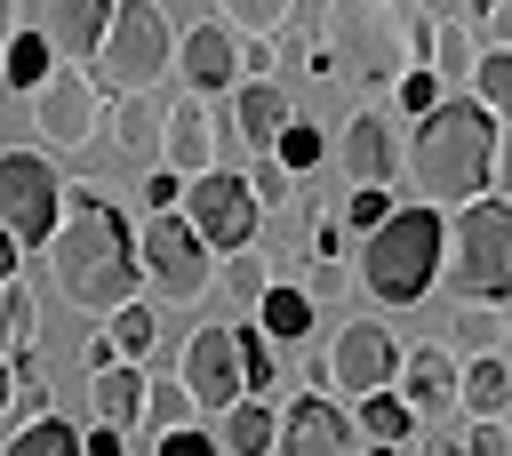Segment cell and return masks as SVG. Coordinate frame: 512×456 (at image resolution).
I'll return each mask as SVG.
<instances>
[{"mask_svg": "<svg viewBox=\"0 0 512 456\" xmlns=\"http://www.w3.org/2000/svg\"><path fill=\"white\" fill-rule=\"evenodd\" d=\"M408 184L424 200H488L496 192V120L472 96H440L408 136Z\"/></svg>", "mask_w": 512, "mask_h": 456, "instance_id": "cell-1", "label": "cell"}, {"mask_svg": "<svg viewBox=\"0 0 512 456\" xmlns=\"http://www.w3.org/2000/svg\"><path fill=\"white\" fill-rule=\"evenodd\" d=\"M48 280H56V296L64 304H80V312H120V304H136V232H128V216H112V208H88V216H64L56 232H48Z\"/></svg>", "mask_w": 512, "mask_h": 456, "instance_id": "cell-2", "label": "cell"}, {"mask_svg": "<svg viewBox=\"0 0 512 456\" xmlns=\"http://www.w3.org/2000/svg\"><path fill=\"white\" fill-rule=\"evenodd\" d=\"M440 272V208H392L360 240V288L376 304H416Z\"/></svg>", "mask_w": 512, "mask_h": 456, "instance_id": "cell-3", "label": "cell"}, {"mask_svg": "<svg viewBox=\"0 0 512 456\" xmlns=\"http://www.w3.org/2000/svg\"><path fill=\"white\" fill-rule=\"evenodd\" d=\"M168 56H176V32H168L160 0H112L104 40H96V72L120 96H152V80L168 72Z\"/></svg>", "mask_w": 512, "mask_h": 456, "instance_id": "cell-4", "label": "cell"}, {"mask_svg": "<svg viewBox=\"0 0 512 456\" xmlns=\"http://www.w3.org/2000/svg\"><path fill=\"white\" fill-rule=\"evenodd\" d=\"M456 296H480V304H504L512 288V216L496 200H472L456 216V264H448Z\"/></svg>", "mask_w": 512, "mask_h": 456, "instance_id": "cell-5", "label": "cell"}, {"mask_svg": "<svg viewBox=\"0 0 512 456\" xmlns=\"http://www.w3.org/2000/svg\"><path fill=\"white\" fill-rule=\"evenodd\" d=\"M136 272H144L168 304H200V296L216 288V256L192 240L184 216H152V224H144V240H136Z\"/></svg>", "mask_w": 512, "mask_h": 456, "instance_id": "cell-6", "label": "cell"}, {"mask_svg": "<svg viewBox=\"0 0 512 456\" xmlns=\"http://www.w3.org/2000/svg\"><path fill=\"white\" fill-rule=\"evenodd\" d=\"M56 200H64L56 160H40V152H0V232H8L16 248H48Z\"/></svg>", "mask_w": 512, "mask_h": 456, "instance_id": "cell-7", "label": "cell"}, {"mask_svg": "<svg viewBox=\"0 0 512 456\" xmlns=\"http://www.w3.org/2000/svg\"><path fill=\"white\" fill-rule=\"evenodd\" d=\"M256 216H264V208L248 200V184H240L232 168H208V176L184 184V224H192V240H200L208 256H216V248H224V256L248 248V240H256Z\"/></svg>", "mask_w": 512, "mask_h": 456, "instance_id": "cell-8", "label": "cell"}, {"mask_svg": "<svg viewBox=\"0 0 512 456\" xmlns=\"http://www.w3.org/2000/svg\"><path fill=\"white\" fill-rule=\"evenodd\" d=\"M392 368H400L392 328H384V320H344V328H336V344H328V360H320V384H336V392L368 400V392H392Z\"/></svg>", "mask_w": 512, "mask_h": 456, "instance_id": "cell-9", "label": "cell"}, {"mask_svg": "<svg viewBox=\"0 0 512 456\" xmlns=\"http://www.w3.org/2000/svg\"><path fill=\"white\" fill-rule=\"evenodd\" d=\"M32 136L56 152H80L96 136V80L88 72H48L32 88Z\"/></svg>", "mask_w": 512, "mask_h": 456, "instance_id": "cell-10", "label": "cell"}, {"mask_svg": "<svg viewBox=\"0 0 512 456\" xmlns=\"http://www.w3.org/2000/svg\"><path fill=\"white\" fill-rule=\"evenodd\" d=\"M184 392H192V408H208V416H224L232 400H248V392H240V360H232V328H200V336L184 344Z\"/></svg>", "mask_w": 512, "mask_h": 456, "instance_id": "cell-11", "label": "cell"}, {"mask_svg": "<svg viewBox=\"0 0 512 456\" xmlns=\"http://www.w3.org/2000/svg\"><path fill=\"white\" fill-rule=\"evenodd\" d=\"M272 456H352V424H344V408L320 400V392H304V400L280 416Z\"/></svg>", "mask_w": 512, "mask_h": 456, "instance_id": "cell-12", "label": "cell"}, {"mask_svg": "<svg viewBox=\"0 0 512 456\" xmlns=\"http://www.w3.org/2000/svg\"><path fill=\"white\" fill-rule=\"evenodd\" d=\"M160 152H168V176L176 184H192V176L216 168V128H208V104L200 96H176L160 112Z\"/></svg>", "mask_w": 512, "mask_h": 456, "instance_id": "cell-13", "label": "cell"}, {"mask_svg": "<svg viewBox=\"0 0 512 456\" xmlns=\"http://www.w3.org/2000/svg\"><path fill=\"white\" fill-rule=\"evenodd\" d=\"M328 48H336V64H344V48H352V72H344V80H360V72L392 64L400 32H392V24H376V16H368V0H328Z\"/></svg>", "mask_w": 512, "mask_h": 456, "instance_id": "cell-14", "label": "cell"}, {"mask_svg": "<svg viewBox=\"0 0 512 456\" xmlns=\"http://www.w3.org/2000/svg\"><path fill=\"white\" fill-rule=\"evenodd\" d=\"M392 392H400V408H408V416H440V408L456 400V360H448L440 344H416V352H400Z\"/></svg>", "mask_w": 512, "mask_h": 456, "instance_id": "cell-15", "label": "cell"}, {"mask_svg": "<svg viewBox=\"0 0 512 456\" xmlns=\"http://www.w3.org/2000/svg\"><path fill=\"white\" fill-rule=\"evenodd\" d=\"M336 160H344V176H352V184H384V176H392V160H400L392 120H384V112H352V120H344V136H336Z\"/></svg>", "mask_w": 512, "mask_h": 456, "instance_id": "cell-16", "label": "cell"}, {"mask_svg": "<svg viewBox=\"0 0 512 456\" xmlns=\"http://www.w3.org/2000/svg\"><path fill=\"white\" fill-rule=\"evenodd\" d=\"M88 408H96L104 432L128 440V432L144 424V368H128V360H120V368H96V376H88Z\"/></svg>", "mask_w": 512, "mask_h": 456, "instance_id": "cell-17", "label": "cell"}, {"mask_svg": "<svg viewBox=\"0 0 512 456\" xmlns=\"http://www.w3.org/2000/svg\"><path fill=\"white\" fill-rule=\"evenodd\" d=\"M104 16H112V0H48V24H40V40H48V56H96V40H104Z\"/></svg>", "mask_w": 512, "mask_h": 456, "instance_id": "cell-18", "label": "cell"}, {"mask_svg": "<svg viewBox=\"0 0 512 456\" xmlns=\"http://www.w3.org/2000/svg\"><path fill=\"white\" fill-rule=\"evenodd\" d=\"M456 408H464L472 424H504V408H512V368H504V352L456 368Z\"/></svg>", "mask_w": 512, "mask_h": 456, "instance_id": "cell-19", "label": "cell"}, {"mask_svg": "<svg viewBox=\"0 0 512 456\" xmlns=\"http://www.w3.org/2000/svg\"><path fill=\"white\" fill-rule=\"evenodd\" d=\"M224 80H232V32H224V24H192V32H184V88L208 96V88H224Z\"/></svg>", "mask_w": 512, "mask_h": 456, "instance_id": "cell-20", "label": "cell"}, {"mask_svg": "<svg viewBox=\"0 0 512 456\" xmlns=\"http://www.w3.org/2000/svg\"><path fill=\"white\" fill-rule=\"evenodd\" d=\"M256 336H264V344H296V336H312V296H304L296 280H272V288L256 296Z\"/></svg>", "mask_w": 512, "mask_h": 456, "instance_id": "cell-21", "label": "cell"}, {"mask_svg": "<svg viewBox=\"0 0 512 456\" xmlns=\"http://www.w3.org/2000/svg\"><path fill=\"white\" fill-rule=\"evenodd\" d=\"M272 432H280V416L264 400H232L224 432H216V456H272Z\"/></svg>", "mask_w": 512, "mask_h": 456, "instance_id": "cell-22", "label": "cell"}, {"mask_svg": "<svg viewBox=\"0 0 512 456\" xmlns=\"http://www.w3.org/2000/svg\"><path fill=\"white\" fill-rule=\"evenodd\" d=\"M232 120H240V136H248V144H272L296 112H288L280 80H248V88H240V104H232Z\"/></svg>", "mask_w": 512, "mask_h": 456, "instance_id": "cell-23", "label": "cell"}, {"mask_svg": "<svg viewBox=\"0 0 512 456\" xmlns=\"http://www.w3.org/2000/svg\"><path fill=\"white\" fill-rule=\"evenodd\" d=\"M160 96H120V112H112V144H120V160H152L160 152Z\"/></svg>", "mask_w": 512, "mask_h": 456, "instance_id": "cell-24", "label": "cell"}, {"mask_svg": "<svg viewBox=\"0 0 512 456\" xmlns=\"http://www.w3.org/2000/svg\"><path fill=\"white\" fill-rule=\"evenodd\" d=\"M344 424H352V432H360L368 448H400V440L416 432V416L400 408V392H368V400H360V408H352Z\"/></svg>", "mask_w": 512, "mask_h": 456, "instance_id": "cell-25", "label": "cell"}, {"mask_svg": "<svg viewBox=\"0 0 512 456\" xmlns=\"http://www.w3.org/2000/svg\"><path fill=\"white\" fill-rule=\"evenodd\" d=\"M48 72H56V56H48V40H40V32H24V24H16V32H8V48H0V80H8V88H24V96H32V88H40V80H48Z\"/></svg>", "mask_w": 512, "mask_h": 456, "instance_id": "cell-26", "label": "cell"}, {"mask_svg": "<svg viewBox=\"0 0 512 456\" xmlns=\"http://www.w3.org/2000/svg\"><path fill=\"white\" fill-rule=\"evenodd\" d=\"M448 336H456L472 360L504 352V304H480V296H464V304H456V320H448Z\"/></svg>", "mask_w": 512, "mask_h": 456, "instance_id": "cell-27", "label": "cell"}, {"mask_svg": "<svg viewBox=\"0 0 512 456\" xmlns=\"http://www.w3.org/2000/svg\"><path fill=\"white\" fill-rule=\"evenodd\" d=\"M464 80H472V104H480V112L496 120V112L512 104V48H480Z\"/></svg>", "mask_w": 512, "mask_h": 456, "instance_id": "cell-28", "label": "cell"}, {"mask_svg": "<svg viewBox=\"0 0 512 456\" xmlns=\"http://www.w3.org/2000/svg\"><path fill=\"white\" fill-rule=\"evenodd\" d=\"M424 48H432V80H440V88H448V80H464V72H472V56H480V40H472L456 16H448V24H432V40H424Z\"/></svg>", "mask_w": 512, "mask_h": 456, "instance_id": "cell-29", "label": "cell"}, {"mask_svg": "<svg viewBox=\"0 0 512 456\" xmlns=\"http://www.w3.org/2000/svg\"><path fill=\"white\" fill-rule=\"evenodd\" d=\"M232 360H240V392H248V400H264V392H272V344L256 336V320H240V328H232Z\"/></svg>", "mask_w": 512, "mask_h": 456, "instance_id": "cell-30", "label": "cell"}, {"mask_svg": "<svg viewBox=\"0 0 512 456\" xmlns=\"http://www.w3.org/2000/svg\"><path fill=\"white\" fill-rule=\"evenodd\" d=\"M216 280H224V288H232L240 304H256V296L272 288V256H264V248L248 240V248H232V256H224V272H216Z\"/></svg>", "mask_w": 512, "mask_h": 456, "instance_id": "cell-31", "label": "cell"}, {"mask_svg": "<svg viewBox=\"0 0 512 456\" xmlns=\"http://www.w3.org/2000/svg\"><path fill=\"white\" fill-rule=\"evenodd\" d=\"M152 336H160V320H152V304H120L112 312V328H104V344L136 368V352H152Z\"/></svg>", "mask_w": 512, "mask_h": 456, "instance_id": "cell-32", "label": "cell"}, {"mask_svg": "<svg viewBox=\"0 0 512 456\" xmlns=\"http://www.w3.org/2000/svg\"><path fill=\"white\" fill-rule=\"evenodd\" d=\"M224 8V32H248V40H272L280 24H288V8L296 0H216Z\"/></svg>", "mask_w": 512, "mask_h": 456, "instance_id": "cell-33", "label": "cell"}, {"mask_svg": "<svg viewBox=\"0 0 512 456\" xmlns=\"http://www.w3.org/2000/svg\"><path fill=\"white\" fill-rule=\"evenodd\" d=\"M8 456H80V432H72L64 416H32V424L8 440Z\"/></svg>", "mask_w": 512, "mask_h": 456, "instance_id": "cell-34", "label": "cell"}, {"mask_svg": "<svg viewBox=\"0 0 512 456\" xmlns=\"http://www.w3.org/2000/svg\"><path fill=\"white\" fill-rule=\"evenodd\" d=\"M320 152H328V136H320L312 120H288V128L272 136V160H280L288 176H296V168H320Z\"/></svg>", "mask_w": 512, "mask_h": 456, "instance_id": "cell-35", "label": "cell"}, {"mask_svg": "<svg viewBox=\"0 0 512 456\" xmlns=\"http://www.w3.org/2000/svg\"><path fill=\"white\" fill-rule=\"evenodd\" d=\"M144 424H152V432H184V424H192V392L144 376Z\"/></svg>", "mask_w": 512, "mask_h": 456, "instance_id": "cell-36", "label": "cell"}, {"mask_svg": "<svg viewBox=\"0 0 512 456\" xmlns=\"http://www.w3.org/2000/svg\"><path fill=\"white\" fill-rule=\"evenodd\" d=\"M0 352H32V296L0 280Z\"/></svg>", "mask_w": 512, "mask_h": 456, "instance_id": "cell-37", "label": "cell"}, {"mask_svg": "<svg viewBox=\"0 0 512 456\" xmlns=\"http://www.w3.org/2000/svg\"><path fill=\"white\" fill-rule=\"evenodd\" d=\"M384 216H392V192H384V184H352V200H344V224H352V232H376Z\"/></svg>", "mask_w": 512, "mask_h": 456, "instance_id": "cell-38", "label": "cell"}, {"mask_svg": "<svg viewBox=\"0 0 512 456\" xmlns=\"http://www.w3.org/2000/svg\"><path fill=\"white\" fill-rule=\"evenodd\" d=\"M240 184H248V200H256V208H280V200H288V168H280V160H256Z\"/></svg>", "mask_w": 512, "mask_h": 456, "instance_id": "cell-39", "label": "cell"}, {"mask_svg": "<svg viewBox=\"0 0 512 456\" xmlns=\"http://www.w3.org/2000/svg\"><path fill=\"white\" fill-rule=\"evenodd\" d=\"M448 456H512V432H504V424H472Z\"/></svg>", "mask_w": 512, "mask_h": 456, "instance_id": "cell-40", "label": "cell"}, {"mask_svg": "<svg viewBox=\"0 0 512 456\" xmlns=\"http://www.w3.org/2000/svg\"><path fill=\"white\" fill-rule=\"evenodd\" d=\"M400 104H408V112L424 120V112L440 104V80H432V72H400Z\"/></svg>", "mask_w": 512, "mask_h": 456, "instance_id": "cell-41", "label": "cell"}, {"mask_svg": "<svg viewBox=\"0 0 512 456\" xmlns=\"http://www.w3.org/2000/svg\"><path fill=\"white\" fill-rule=\"evenodd\" d=\"M160 456H216V432H160Z\"/></svg>", "mask_w": 512, "mask_h": 456, "instance_id": "cell-42", "label": "cell"}, {"mask_svg": "<svg viewBox=\"0 0 512 456\" xmlns=\"http://www.w3.org/2000/svg\"><path fill=\"white\" fill-rule=\"evenodd\" d=\"M144 200H152L160 216H176V200H184V184H176L168 168H152V176H144Z\"/></svg>", "mask_w": 512, "mask_h": 456, "instance_id": "cell-43", "label": "cell"}, {"mask_svg": "<svg viewBox=\"0 0 512 456\" xmlns=\"http://www.w3.org/2000/svg\"><path fill=\"white\" fill-rule=\"evenodd\" d=\"M344 280H352V272H344V264H336V256H320V264H312V272H304V296H336V288H344Z\"/></svg>", "mask_w": 512, "mask_h": 456, "instance_id": "cell-44", "label": "cell"}, {"mask_svg": "<svg viewBox=\"0 0 512 456\" xmlns=\"http://www.w3.org/2000/svg\"><path fill=\"white\" fill-rule=\"evenodd\" d=\"M232 72L264 80V72H272V40H248V48H232Z\"/></svg>", "mask_w": 512, "mask_h": 456, "instance_id": "cell-45", "label": "cell"}, {"mask_svg": "<svg viewBox=\"0 0 512 456\" xmlns=\"http://www.w3.org/2000/svg\"><path fill=\"white\" fill-rule=\"evenodd\" d=\"M80 456H128V440H120V432H104V424H96V432H80Z\"/></svg>", "mask_w": 512, "mask_h": 456, "instance_id": "cell-46", "label": "cell"}, {"mask_svg": "<svg viewBox=\"0 0 512 456\" xmlns=\"http://www.w3.org/2000/svg\"><path fill=\"white\" fill-rule=\"evenodd\" d=\"M8 408H16V368L0 360V416H8Z\"/></svg>", "mask_w": 512, "mask_h": 456, "instance_id": "cell-47", "label": "cell"}, {"mask_svg": "<svg viewBox=\"0 0 512 456\" xmlns=\"http://www.w3.org/2000/svg\"><path fill=\"white\" fill-rule=\"evenodd\" d=\"M0 280H16V240L0 232Z\"/></svg>", "mask_w": 512, "mask_h": 456, "instance_id": "cell-48", "label": "cell"}, {"mask_svg": "<svg viewBox=\"0 0 512 456\" xmlns=\"http://www.w3.org/2000/svg\"><path fill=\"white\" fill-rule=\"evenodd\" d=\"M8 32H16V0H0V48H8Z\"/></svg>", "mask_w": 512, "mask_h": 456, "instance_id": "cell-49", "label": "cell"}, {"mask_svg": "<svg viewBox=\"0 0 512 456\" xmlns=\"http://www.w3.org/2000/svg\"><path fill=\"white\" fill-rule=\"evenodd\" d=\"M368 456H400V448H368Z\"/></svg>", "mask_w": 512, "mask_h": 456, "instance_id": "cell-50", "label": "cell"}, {"mask_svg": "<svg viewBox=\"0 0 512 456\" xmlns=\"http://www.w3.org/2000/svg\"><path fill=\"white\" fill-rule=\"evenodd\" d=\"M384 8H416V0H384Z\"/></svg>", "mask_w": 512, "mask_h": 456, "instance_id": "cell-51", "label": "cell"}]
</instances>
